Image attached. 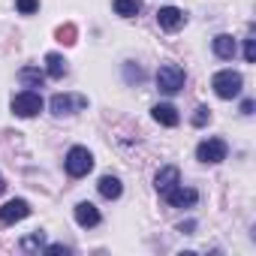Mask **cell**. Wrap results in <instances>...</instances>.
<instances>
[{
  "mask_svg": "<svg viewBox=\"0 0 256 256\" xmlns=\"http://www.w3.org/2000/svg\"><path fill=\"white\" fill-rule=\"evenodd\" d=\"M241 84H244V78H241V72H235V70H220V72H214V78H211V88H214V94H217L220 100L238 96V94H241Z\"/></svg>",
  "mask_w": 256,
  "mask_h": 256,
  "instance_id": "1",
  "label": "cell"
},
{
  "mask_svg": "<svg viewBox=\"0 0 256 256\" xmlns=\"http://www.w3.org/2000/svg\"><path fill=\"white\" fill-rule=\"evenodd\" d=\"M64 166H66V172H70L72 178H84V175L94 169V154H90L88 148L76 145V148H70V154H66Z\"/></svg>",
  "mask_w": 256,
  "mask_h": 256,
  "instance_id": "2",
  "label": "cell"
},
{
  "mask_svg": "<svg viewBox=\"0 0 256 256\" xmlns=\"http://www.w3.org/2000/svg\"><path fill=\"white\" fill-rule=\"evenodd\" d=\"M157 88L163 90V94H178L181 88H184V70L181 66H175V64H163L160 70H157Z\"/></svg>",
  "mask_w": 256,
  "mask_h": 256,
  "instance_id": "3",
  "label": "cell"
},
{
  "mask_svg": "<svg viewBox=\"0 0 256 256\" xmlns=\"http://www.w3.org/2000/svg\"><path fill=\"white\" fill-rule=\"evenodd\" d=\"M12 112L18 118H36L42 112V96L36 90H22L12 96Z\"/></svg>",
  "mask_w": 256,
  "mask_h": 256,
  "instance_id": "4",
  "label": "cell"
},
{
  "mask_svg": "<svg viewBox=\"0 0 256 256\" xmlns=\"http://www.w3.org/2000/svg\"><path fill=\"white\" fill-rule=\"evenodd\" d=\"M226 154H229V148H226V142L223 139H205V142H199V148H196V160L199 163H223L226 160Z\"/></svg>",
  "mask_w": 256,
  "mask_h": 256,
  "instance_id": "5",
  "label": "cell"
},
{
  "mask_svg": "<svg viewBox=\"0 0 256 256\" xmlns=\"http://www.w3.org/2000/svg\"><path fill=\"white\" fill-rule=\"evenodd\" d=\"M48 106H52V112H54V114H72V112L84 108V106H88V100H84V96H72V94H54Z\"/></svg>",
  "mask_w": 256,
  "mask_h": 256,
  "instance_id": "6",
  "label": "cell"
},
{
  "mask_svg": "<svg viewBox=\"0 0 256 256\" xmlns=\"http://www.w3.org/2000/svg\"><path fill=\"white\" fill-rule=\"evenodd\" d=\"M28 214H30V205H28V199H10L4 208H0V223L12 226V223L24 220Z\"/></svg>",
  "mask_w": 256,
  "mask_h": 256,
  "instance_id": "7",
  "label": "cell"
},
{
  "mask_svg": "<svg viewBox=\"0 0 256 256\" xmlns=\"http://www.w3.org/2000/svg\"><path fill=\"white\" fill-rule=\"evenodd\" d=\"M166 199H169V205H172V208H193V205L199 202V193H196L193 187L178 184V187H172V190L166 193Z\"/></svg>",
  "mask_w": 256,
  "mask_h": 256,
  "instance_id": "8",
  "label": "cell"
},
{
  "mask_svg": "<svg viewBox=\"0 0 256 256\" xmlns=\"http://www.w3.org/2000/svg\"><path fill=\"white\" fill-rule=\"evenodd\" d=\"M181 184V172H178V166H163L160 172H157V178H154V187H157V193L160 196H166L172 187H178Z\"/></svg>",
  "mask_w": 256,
  "mask_h": 256,
  "instance_id": "9",
  "label": "cell"
},
{
  "mask_svg": "<svg viewBox=\"0 0 256 256\" xmlns=\"http://www.w3.org/2000/svg\"><path fill=\"white\" fill-rule=\"evenodd\" d=\"M100 208L94 205V202H78L76 205V223L82 226V229H94V226H100Z\"/></svg>",
  "mask_w": 256,
  "mask_h": 256,
  "instance_id": "10",
  "label": "cell"
},
{
  "mask_svg": "<svg viewBox=\"0 0 256 256\" xmlns=\"http://www.w3.org/2000/svg\"><path fill=\"white\" fill-rule=\"evenodd\" d=\"M157 22H160L163 30H178V28H184L187 16H184V10H178V6H163V10L157 12Z\"/></svg>",
  "mask_w": 256,
  "mask_h": 256,
  "instance_id": "11",
  "label": "cell"
},
{
  "mask_svg": "<svg viewBox=\"0 0 256 256\" xmlns=\"http://www.w3.org/2000/svg\"><path fill=\"white\" fill-rule=\"evenodd\" d=\"M214 54H217L220 60H232V58H235V40H232L229 34L214 36Z\"/></svg>",
  "mask_w": 256,
  "mask_h": 256,
  "instance_id": "12",
  "label": "cell"
},
{
  "mask_svg": "<svg viewBox=\"0 0 256 256\" xmlns=\"http://www.w3.org/2000/svg\"><path fill=\"white\" fill-rule=\"evenodd\" d=\"M151 112H154V120L163 124V126H175V124H178V108L169 106V102H160V106H154Z\"/></svg>",
  "mask_w": 256,
  "mask_h": 256,
  "instance_id": "13",
  "label": "cell"
},
{
  "mask_svg": "<svg viewBox=\"0 0 256 256\" xmlns=\"http://www.w3.org/2000/svg\"><path fill=\"white\" fill-rule=\"evenodd\" d=\"M96 187H100V196H106V199H118V196L124 193V187H120V178H114V175H102Z\"/></svg>",
  "mask_w": 256,
  "mask_h": 256,
  "instance_id": "14",
  "label": "cell"
},
{
  "mask_svg": "<svg viewBox=\"0 0 256 256\" xmlns=\"http://www.w3.org/2000/svg\"><path fill=\"white\" fill-rule=\"evenodd\" d=\"M64 72H66V60H64L58 52L46 54V76H48V78H64Z\"/></svg>",
  "mask_w": 256,
  "mask_h": 256,
  "instance_id": "15",
  "label": "cell"
},
{
  "mask_svg": "<svg viewBox=\"0 0 256 256\" xmlns=\"http://www.w3.org/2000/svg\"><path fill=\"white\" fill-rule=\"evenodd\" d=\"M18 78H22V84H28V88H40V84L46 82V70H40V66H24V70L18 72Z\"/></svg>",
  "mask_w": 256,
  "mask_h": 256,
  "instance_id": "16",
  "label": "cell"
},
{
  "mask_svg": "<svg viewBox=\"0 0 256 256\" xmlns=\"http://www.w3.org/2000/svg\"><path fill=\"white\" fill-rule=\"evenodd\" d=\"M139 10H142L139 0H114V12H118L120 18H136Z\"/></svg>",
  "mask_w": 256,
  "mask_h": 256,
  "instance_id": "17",
  "label": "cell"
},
{
  "mask_svg": "<svg viewBox=\"0 0 256 256\" xmlns=\"http://www.w3.org/2000/svg\"><path fill=\"white\" fill-rule=\"evenodd\" d=\"M42 241H46V235L42 232H34L30 238L22 241V250H42Z\"/></svg>",
  "mask_w": 256,
  "mask_h": 256,
  "instance_id": "18",
  "label": "cell"
},
{
  "mask_svg": "<svg viewBox=\"0 0 256 256\" xmlns=\"http://www.w3.org/2000/svg\"><path fill=\"white\" fill-rule=\"evenodd\" d=\"M16 6H18L22 16H30V12L40 10V0H16Z\"/></svg>",
  "mask_w": 256,
  "mask_h": 256,
  "instance_id": "19",
  "label": "cell"
},
{
  "mask_svg": "<svg viewBox=\"0 0 256 256\" xmlns=\"http://www.w3.org/2000/svg\"><path fill=\"white\" fill-rule=\"evenodd\" d=\"M208 120H211V108H208V106H199L196 114H193V124H196V126H205Z\"/></svg>",
  "mask_w": 256,
  "mask_h": 256,
  "instance_id": "20",
  "label": "cell"
},
{
  "mask_svg": "<svg viewBox=\"0 0 256 256\" xmlns=\"http://www.w3.org/2000/svg\"><path fill=\"white\" fill-rule=\"evenodd\" d=\"M58 36H60V42L72 46V42H76V28H72V24H66V28H60V30H58Z\"/></svg>",
  "mask_w": 256,
  "mask_h": 256,
  "instance_id": "21",
  "label": "cell"
},
{
  "mask_svg": "<svg viewBox=\"0 0 256 256\" xmlns=\"http://www.w3.org/2000/svg\"><path fill=\"white\" fill-rule=\"evenodd\" d=\"M244 60L247 64L256 60V40H244Z\"/></svg>",
  "mask_w": 256,
  "mask_h": 256,
  "instance_id": "22",
  "label": "cell"
},
{
  "mask_svg": "<svg viewBox=\"0 0 256 256\" xmlns=\"http://www.w3.org/2000/svg\"><path fill=\"white\" fill-rule=\"evenodd\" d=\"M46 253H70V247H64V244H48V247H42Z\"/></svg>",
  "mask_w": 256,
  "mask_h": 256,
  "instance_id": "23",
  "label": "cell"
},
{
  "mask_svg": "<svg viewBox=\"0 0 256 256\" xmlns=\"http://www.w3.org/2000/svg\"><path fill=\"white\" fill-rule=\"evenodd\" d=\"M241 112L250 114V112H253V100H244V102H241Z\"/></svg>",
  "mask_w": 256,
  "mask_h": 256,
  "instance_id": "24",
  "label": "cell"
},
{
  "mask_svg": "<svg viewBox=\"0 0 256 256\" xmlns=\"http://www.w3.org/2000/svg\"><path fill=\"white\" fill-rule=\"evenodd\" d=\"M6 190V181H4V175H0V193H4Z\"/></svg>",
  "mask_w": 256,
  "mask_h": 256,
  "instance_id": "25",
  "label": "cell"
}]
</instances>
